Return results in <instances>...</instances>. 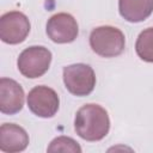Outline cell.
Returning <instances> with one entry per match:
<instances>
[{"label": "cell", "mask_w": 153, "mask_h": 153, "mask_svg": "<svg viewBox=\"0 0 153 153\" xmlns=\"http://www.w3.org/2000/svg\"><path fill=\"white\" fill-rule=\"evenodd\" d=\"M91 49L102 57H116L126 48L124 33L110 25H103L93 29L90 33Z\"/></svg>", "instance_id": "obj_2"}, {"label": "cell", "mask_w": 153, "mask_h": 153, "mask_svg": "<svg viewBox=\"0 0 153 153\" xmlns=\"http://www.w3.org/2000/svg\"><path fill=\"white\" fill-rule=\"evenodd\" d=\"M26 130L14 123H4L0 127V149L5 153L24 151L29 145Z\"/></svg>", "instance_id": "obj_9"}, {"label": "cell", "mask_w": 153, "mask_h": 153, "mask_svg": "<svg viewBox=\"0 0 153 153\" xmlns=\"http://www.w3.org/2000/svg\"><path fill=\"white\" fill-rule=\"evenodd\" d=\"M135 51L142 61L153 62V27H147L139 33Z\"/></svg>", "instance_id": "obj_11"}, {"label": "cell", "mask_w": 153, "mask_h": 153, "mask_svg": "<svg viewBox=\"0 0 153 153\" xmlns=\"http://www.w3.org/2000/svg\"><path fill=\"white\" fill-rule=\"evenodd\" d=\"M48 37L59 44L73 42L79 33V26L75 18L69 13H56L51 16L45 26Z\"/></svg>", "instance_id": "obj_7"}, {"label": "cell", "mask_w": 153, "mask_h": 153, "mask_svg": "<svg viewBox=\"0 0 153 153\" xmlns=\"http://www.w3.org/2000/svg\"><path fill=\"white\" fill-rule=\"evenodd\" d=\"M48 152H72V153H80L81 147L79 143L68 136H57L55 137L47 148Z\"/></svg>", "instance_id": "obj_12"}, {"label": "cell", "mask_w": 153, "mask_h": 153, "mask_svg": "<svg viewBox=\"0 0 153 153\" xmlns=\"http://www.w3.org/2000/svg\"><path fill=\"white\" fill-rule=\"evenodd\" d=\"M51 57V51L48 48L43 45H31L19 54L17 67L25 78L36 79L48 72Z\"/></svg>", "instance_id": "obj_3"}, {"label": "cell", "mask_w": 153, "mask_h": 153, "mask_svg": "<svg viewBox=\"0 0 153 153\" xmlns=\"http://www.w3.org/2000/svg\"><path fill=\"white\" fill-rule=\"evenodd\" d=\"M24 90L11 78L0 79V111L5 115L18 114L24 106Z\"/></svg>", "instance_id": "obj_8"}, {"label": "cell", "mask_w": 153, "mask_h": 153, "mask_svg": "<svg viewBox=\"0 0 153 153\" xmlns=\"http://www.w3.org/2000/svg\"><path fill=\"white\" fill-rule=\"evenodd\" d=\"M75 133L86 141L96 142L104 139L110 130L108 111L98 104H85L75 114Z\"/></svg>", "instance_id": "obj_1"}, {"label": "cell", "mask_w": 153, "mask_h": 153, "mask_svg": "<svg viewBox=\"0 0 153 153\" xmlns=\"http://www.w3.org/2000/svg\"><path fill=\"white\" fill-rule=\"evenodd\" d=\"M29 18L19 11H10L0 17V38L7 44L24 42L30 32Z\"/></svg>", "instance_id": "obj_5"}, {"label": "cell", "mask_w": 153, "mask_h": 153, "mask_svg": "<svg viewBox=\"0 0 153 153\" xmlns=\"http://www.w3.org/2000/svg\"><path fill=\"white\" fill-rule=\"evenodd\" d=\"M118 12L129 23H140L153 12V0H118Z\"/></svg>", "instance_id": "obj_10"}, {"label": "cell", "mask_w": 153, "mask_h": 153, "mask_svg": "<svg viewBox=\"0 0 153 153\" xmlns=\"http://www.w3.org/2000/svg\"><path fill=\"white\" fill-rule=\"evenodd\" d=\"M62 78L65 87L76 97L88 96L96 86V74L86 63H73L63 67Z\"/></svg>", "instance_id": "obj_4"}, {"label": "cell", "mask_w": 153, "mask_h": 153, "mask_svg": "<svg viewBox=\"0 0 153 153\" xmlns=\"http://www.w3.org/2000/svg\"><path fill=\"white\" fill-rule=\"evenodd\" d=\"M26 102L30 111L42 118L54 117L60 106V98L56 91L44 85H38L31 88Z\"/></svg>", "instance_id": "obj_6"}]
</instances>
